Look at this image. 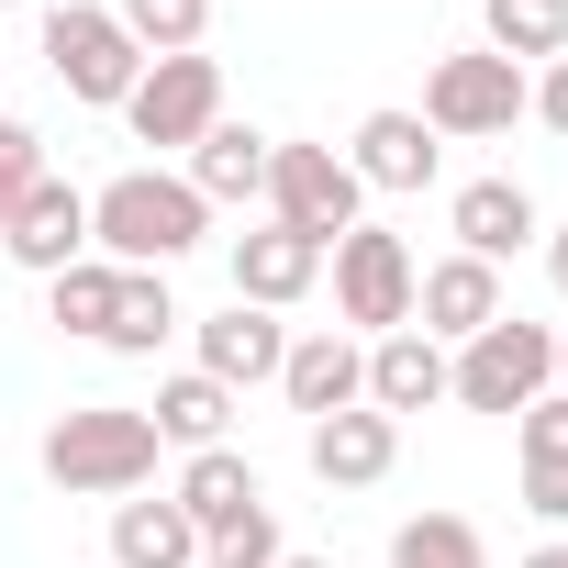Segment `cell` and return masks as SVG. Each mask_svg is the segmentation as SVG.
<instances>
[{
    "instance_id": "6da1fadb",
    "label": "cell",
    "mask_w": 568,
    "mask_h": 568,
    "mask_svg": "<svg viewBox=\"0 0 568 568\" xmlns=\"http://www.w3.org/2000/svg\"><path fill=\"white\" fill-rule=\"evenodd\" d=\"M201 234H212V201L168 168H123L90 190V256H112V267H179Z\"/></svg>"
},
{
    "instance_id": "7a4b0ae2",
    "label": "cell",
    "mask_w": 568,
    "mask_h": 568,
    "mask_svg": "<svg viewBox=\"0 0 568 568\" xmlns=\"http://www.w3.org/2000/svg\"><path fill=\"white\" fill-rule=\"evenodd\" d=\"M156 457H168L156 424L123 413V402H68V413L45 424V479L79 490V501H123V490H145Z\"/></svg>"
},
{
    "instance_id": "3957f363",
    "label": "cell",
    "mask_w": 568,
    "mask_h": 568,
    "mask_svg": "<svg viewBox=\"0 0 568 568\" xmlns=\"http://www.w3.org/2000/svg\"><path fill=\"white\" fill-rule=\"evenodd\" d=\"M546 390H557V324L501 313V324H479L468 346H446V402H468V413H524V402H546Z\"/></svg>"
},
{
    "instance_id": "277c9868",
    "label": "cell",
    "mask_w": 568,
    "mask_h": 568,
    "mask_svg": "<svg viewBox=\"0 0 568 568\" xmlns=\"http://www.w3.org/2000/svg\"><path fill=\"white\" fill-rule=\"evenodd\" d=\"M524 101H535V79H524L513 57L468 45V57H435V79H424V134H435V145H479V134H513Z\"/></svg>"
},
{
    "instance_id": "5b68a950",
    "label": "cell",
    "mask_w": 568,
    "mask_h": 568,
    "mask_svg": "<svg viewBox=\"0 0 568 568\" xmlns=\"http://www.w3.org/2000/svg\"><path fill=\"white\" fill-rule=\"evenodd\" d=\"M45 68H57V90H68V101L123 112V90L145 79V45L112 23V0H57V12H45Z\"/></svg>"
},
{
    "instance_id": "8992f818",
    "label": "cell",
    "mask_w": 568,
    "mask_h": 568,
    "mask_svg": "<svg viewBox=\"0 0 568 568\" xmlns=\"http://www.w3.org/2000/svg\"><path fill=\"white\" fill-rule=\"evenodd\" d=\"M267 223L335 245V234L368 223V190H357V168H346L335 145H267Z\"/></svg>"
},
{
    "instance_id": "52a82bcc",
    "label": "cell",
    "mask_w": 568,
    "mask_h": 568,
    "mask_svg": "<svg viewBox=\"0 0 568 568\" xmlns=\"http://www.w3.org/2000/svg\"><path fill=\"white\" fill-rule=\"evenodd\" d=\"M324 267H335V313H346L357 335H402V324H413V278H424V267H413V245H402L390 223L335 234Z\"/></svg>"
},
{
    "instance_id": "ba28073f",
    "label": "cell",
    "mask_w": 568,
    "mask_h": 568,
    "mask_svg": "<svg viewBox=\"0 0 568 568\" xmlns=\"http://www.w3.org/2000/svg\"><path fill=\"white\" fill-rule=\"evenodd\" d=\"M134 145H201L223 123V68L212 57H145V79L123 90Z\"/></svg>"
},
{
    "instance_id": "9c48e42d",
    "label": "cell",
    "mask_w": 568,
    "mask_h": 568,
    "mask_svg": "<svg viewBox=\"0 0 568 568\" xmlns=\"http://www.w3.org/2000/svg\"><path fill=\"white\" fill-rule=\"evenodd\" d=\"M0 245H12V267H34V278H57V267H79V256H90V190L45 168V179L23 190V212L0 223Z\"/></svg>"
},
{
    "instance_id": "30bf717a",
    "label": "cell",
    "mask_w": 568,
    "mask_h": 568,
    "mask_svg": "<svg viewBox=\"0 0 568 568\" xmlns=\"http://www.w3.org/2000/svg\"><path fill=\"white\" fill-rule=\"evenodd\" d=\"M190 368L201 379H223V390H256V379H278V357H291V324L278 313H256V302H223L212 324H190Z\"/></svg>"
},
{
    "instance_id": "8fae6325",
    "label": "cell",
    "mask_w": 568,
    "mask_h": 568,
    "mask_svg": "<svg viewBox=\"0 0 568 568\" xmlns=\"http://www.w3.org/2000/svg\"><path fill=\"white\" fill-rule=\"evenodd\" d=\"M446 234H457V256L501 267L513 245H546V212H535V190H524V179H468V190L446 201Z\"/></svg>"
},
{
    "instance_id": "7c38bea8",
    "label": "cell",
    "mask_w": 568,
    "mask_h": 568,
    "mask_svg": "<svg viewBox=\"0 0 568 568\" xmlns=\"http://www.w3.org/2000/svg\"><path fill=\"white\" fill-rule=\"evenodd\" d=\"M513 302H501V267H479V256H435L424 278H413V324L435 335V346H468L479 324H501Z\"/></svg>"
},
{
    "instance_id": "4fadbf2b",
    "label": "cell",
    "mask_w": 568,
    "mask_h": 568,
    "mask_svg": "<svg viewBox=\"0 0 568 568\" xmlns=\"http://www.w3.org/2000/svg\"><path fill=\"white\" fill-rule=\"evenodd\" d=\"M324 256L335 245H313V234H291V223H256V234H234V302H256V313H291L313 278H324Z\"/></svg>"
},
{
    "instance_id": "5bb4252c",
    "label": "cell",
    "mask_w": 568,
    "mask_h": 568,
    "mask_svg": "<svg viewBox=\"0 0 568 568\" xmlns=\"http://www.w3.org/2000/svg\"><path fill=\"white\" fill-rule=\"evenodd\" d=\"M278 390H291V413H357L368 402V346L357 335H291V357H278Z\"/></svg>"
},
{
    "instance_id": "9a60e30c",
    "label": "cell",
    "mask_w": 568,
    "mask_h": 568,
    "mask_svg": "<svg viewBox=\"0 0 568 568\" xmlns=\"http://www.w3.org/2000/svg\"><path fill=\"white\" fill-rule=\"evenodd\" d=\"M446 402V346L424 335V324H402V335H368V413H435Z\"/></svg>"
},
{
    "instance_id": "2e32d148",
    "label": "cell",
    "mask_w": 568,
    "mask_h": 568,
    "mask_svg": "<svg viewBox=\"0 0 568 568\" xmlns=\"http://www.w3.org/2000/svg\"><path fill=\"white\" fill-rule=\"evenodd\" d=\"M302 457H313V479H324V490H368V479H390V457H402V424L357 402V413H324Z\"/></svg>"
},
{
    "instance_id": "e0dca14e",
    "label": "cell",
    "mask_w": 568,
    "mask_h": 568,
    "mask_svg": "<svg viewBox=\"0 0 568 568\" xmlns=\"http://www.w3.org/2000/svg\"><path fill=\"white\" fill-rule=\"evenodd\" d=\"M190 524H201V546L223 535V524H245V513H267V479H256V457H234V446H201V457H179V490H168Z\"/></svg>"
},
{
    "instance_id": "ac0fdd59",
    "label": "cell",
    "mask_w": 568,
    "mask_h": 568,
    "mask_svg": "<svg viewBox=\"0 0 568 568\" xmlns=\"http://www.w3.org/2000/svg\"><path fill=\"white\" fill-rule=\"evenodd\" d=\"M435 134H424V112H368L357 123V145H346V168H357V190H424L435 179Z\"/></svg>"
},
{
    "instance_id": "d6986e66",
    "label": "cell",
    "mask_w": 568,
    "mask_h": 568,
    "mask_svg": "<svg viewBox=\"0 0 568 568\" xmlns=\"http://www.w3.org/2000/svg\"><path fill=\"white\" fill-rule=\"evenodd\" d=\"M179 179H190L201 201H267V134H256V123H212Z\"/></svg>"
},
{
    "instance_id": "ffe728a7",
    "label": "cell",
    "mask_w": 568,
    "mask_h": 568,
    "mask_svg": "<svg viewBox=\"0 0 568 568\" xmlns=\"http://www.w3.org/2000/svg\"><path fill=\"white\" fill-rule=\"evenodd\" d=\"M112 568H201V524L179 501H123L112 513Z\"/></svg>"
},
{
    "instance_id": "44dd1931",
    "label": "cell",
    "mask_w": 568,
    "mask_h": 568,
    "mask_svg": "<svg viewBox=\"0 0 568 568\" xmlns=\"http://www.w3.org/2000/svg\"><path fill=\"white\" fill-rule=\"evenodd\" d=\"M145 424H156V446H190V457H201V446H223V435H234V390H223V379H201V368H179V379L156 390V413H145Z\"/></svg>"
},
{
    "instance_id": "7402d4cb",
    "label": "cell",
    "mask_w": 568,
    "mask_h": 568,
    "mask_svg": "<svg viewBox=\"0 0 568 568\" xmlns=\"http://www.w3.org/2000/svg\"><path fill=\"white\" fill-rule=\"evenodd\" d=\"M168 335H179L168 267H123V291H112V324H101V346H112V357H156Z\"/></svg>"
},
{
    "instance_id": "603a6c76",
    "label": "cell",
    "mask_w": 568,
    "mask_h": 568,
    "mask_svg": "<svg viewBox=\"0 0 568 568\" xmlns=\"http://www.w3.org/2000/svg\"><path fill=\"white\" fill-rule=\"evenodd\" d=\"M479 45L490 57H568V0H479Z\"/></svg>"
},
{
    "instance_id": "cb8c5ba5",
    "label": "cell",
    "mask_w": 568,
    "mask_h": 568,
    "mask_svg": "<svg viewBox=\"0 0 568 568\" xmlns=\"http://www.w3.org/2000/svg\"><path fill=\"white\" fill-rule=\"evenodd\" d=\"M390 568H490V535L468 513H413L390 535Z\"/></svg>"
},
{
    "instance_id": "d4e9b609",
    "label": "cell",
    "mask_w": 568,
    "mask_h": 568,
    "mask_svg": "<svg viewBox=\"0 0 568 568\" xmlns=\"http://www.w3.org/2000/svg\"><path fill=\"white\" fill-rule=\"evenodd\" d=\"M112 291H123V267H112V256H79V267H57V278H45V313H57V335H90V346H101V324H112Z\"/></svg>"
},
{
    "instance_id": "484cf974",
    "label": "cell",
    "mask_w": 568,
    "mask_h": 568,
    "mask_svg": "<svg viewBox=\"0 0 568 568\" xmlns=\"http://www.w3.org/2000/svg\"><path fill=\"white\" fill-rule=\"evenodd\" d=\"M112 23H123L145 57H201V34H212V0H112Z\"/></svg>"
},
{
    "instance_id": "4316f807",
    "label": "cell",
    "mask_w": 568,
    "mask_h": 568,
    "mask_svg": "<svg viewBox=\"0 0 568 568\" xmlns=\"http://www.w3.org/2000/svg\"><path fill=\"white\" fill-rule=\"evenodd\" d=\"M201 557H212V568H278L291 546H278V513H245V524H223Z\"/></svg>"
},
{
    "instance_id": "83f0119b",
    "label": "cell",
    "mask_w": 568,
    "mask_h": 568,
    "mask_svg": "<svg viewBox=\"0 0 568 568\" xmlns=\"http://www.w3.org/2000/svg\"><path fill=\"white\" fill-rule=\"evenodd\" d=\"M513 435H524V468H568V390L524 402V413H513Z\"/></svg>"
},
{
    "instance_id": "f1b7e54d",
    "label": "cell",
    "mask_w": 568,
    "mask_h": 568,
    "mask_svg": "<svg viewBox=\"0 0 568 568\" xmlns=\"http://www.w3.org/2000/svg\"><path fill=\"white\" fill-rule=\"evenodd\" d=\"M34 179H45V134H34V123H0V223L23 212Z\"/></svg>"
},
{
    "instance_id": "f546056e",
    "label": "cell",
    "mask_w": 568,
    "mask_h": 568,
    "mask_svg": "<svg viewBox=\"0 0 568 568\" xmlns=\"http://www.w3.org/2000/svg\"><path fill=\"white\" fill-rule=\"evenodd\" d=\"M546 134H568V57H546V79H535V101H524Z\"/></svg>"
},
{
    "instance_id": "4dcf8cb0",
    "label": "cell",
    "mask_w": 568,
    "mask_h": 568,
    "mask_svg": "<svg viewBox=\"0 0 568 568\" xmlns=\"http://www.w3.org/2000/svg\"><path fill=\"white\" fill-rule=\"evenodd\" d=\"M524 501H535L546 524H568V468H524Z\"/></svg>"
},
{
    "instance_id": "1f68e13d",
    "label": "cell",
    "mask_w": 568,
    "mask_h": 568,
    "mask_svg": "<svg viewBox=\"0 0 568 568\" xmlns=\"http://www.w3.org/2000/svg\"><path fill=\"white\" fill-rule=\"evenodd\" d=\"M546 278H557V302H568V223L546 234Z\"/></svg>"
},
{
    "instance_id": "d6a6232c",
    "label": "cell",
    "mask_w": 568,
    "mask_h": 568,
    "mask_svg": "<svg viewBox=\"0 0 568 568\" xmlns=\"http://www.w3.org/2000/svg\"><path fill=\"white\" fill-rule=\"evenodd\" d=\"M524 568H568V535H546V546H535V557H524Z\"/></svg>"
},
{
    "instance_id": "836d02e7",
    "label": "cell",
    "mask_w": 568,
    "mask_h": 568,
    "mask_svg": "<svg viewBox=\"0 0 568 568\" xmlns=\"http://www.w3.org/2000/svg\"><path fill=\"white\" fill-rule=\"evenodd\" d=\"M278 568H335V557H278Z\"/></svg>"
},
{
    "instance_id": "e575fe53",
    "label": "cell",
    "mask_w": 568,
    "mask_h": 568,
    "mask_svg": "<svg viewBox=\"0 0 568 568\" xmlns=\"http://www.w3.org/2000/svg\"><path fill=\"white\" fill-rule=\"evenodd\" d=\"M557 390H568V335H557Z\"/></svg>"
},
{
    "instance_id": "d590c367",
    "label": "cell",
    "mask_w": 568,
    "mask_h": 568,
    "mask_svg": "<svg viewBox=\"0 0 568 568\" xmlns=\"http://www.w3.org/2000/svg\"><path fill=\"white\" fill-rule=\"evenodd\" d=\"M0 12H23V0H0Z\"/></svg>"
},
{
    "instance_id": "8d00e7d4",
    "label": "cell",
    "mask_w": 568,
    "mask_h": 568,
    "mask_svg": "<svg viewBox=\"0 0 568 568\" xmlns=\"http://www.w3.org/2000/svg\"><path fill=\"white\" fill-rule=\"evenodd\" d=\"M201 568H212V557H201Z\"/></svg>"
}]
</instances>
